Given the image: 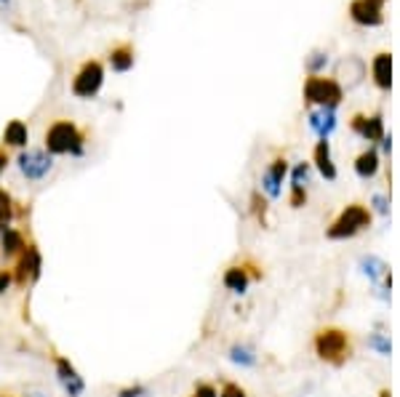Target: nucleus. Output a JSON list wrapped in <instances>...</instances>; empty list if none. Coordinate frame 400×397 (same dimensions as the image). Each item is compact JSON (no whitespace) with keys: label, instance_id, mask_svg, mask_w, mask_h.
Here are the masks:
<instances>
[{"label":"nucleus","instance_id":"nucleus-1","mask_svg":"<svg viewBox=\"0 0 400 397\" xmlns=\"http://www.w3.org/2000/svg\"><path fill=\"white\" fill-rule=\"evenodd\" d=\"M86 142L88 136L80 128L75 120L59 118L53 120L51 126L46 128V136H43V149L48 155H72V158H80L86 152Z\"/></svg>","mask_w":400,"mask_h":397},{"label":"nucleus","instance_id":"nucleus-2","mask_svg":"<svg viewBox=\"0 0 400 397\" xmlns=\"http://www.w3.org/2000/svg\"><path fill=\"white\" fill-rule=\"evenodd\" d=\"M312 346H315V355L328 365H345L347 360L352 358V339H349V333L336 325L320 328L312 339Z\"/></svg>","mask_w":400,"mask_h":397},{"label":"nucleus","instance_id":"nucleus-3","mask_svg":"<svg viewBox=\"0 0 400 397\" xmlns=\"http://www.w3.org/2000/svg\"><path fill=\"white\" fill-rule=\"evenodd\" d=\"M366 227H371V211H368L366 206H360V203H349L345 211L333 219L331 227L326 229V238L328 240L355 238Z\"/></svg>","mask_w":400,"mask_h":397},{"label":"nucleus","instance_id":"nucleus-4","mask_svg":"<svg viewBox=\"0 0 400 397\" xmlns=\"http://www.w3.org/2000/svg\"><path fill=\"white\" fill-rule=\"evenodd\" d=\"M40 272H43V256H40V248L27 240V248L19 256L11 267V278L16 288H29L40 280Z\"/></svg>","mask_w":400,"mask_h":397},{"label":"nucleus","instance_id":"nucleus-5","mask_svg":"<svg viewBox=\"0 0 400 397\" xmlns=\"http://www.w3.org/2000/svg\"><path fill=\"white\" fill-rule=\"evenodd\" d=\"M345 99V91L342 86L333 78H323V75H309L305 80V102L307 105H320L326 109H333V107L342 105Z\"/></svg>","mask_w":400,"mask_h":397},{"label":"nucleus","instance_id":"nucleus-6","mask_svg":"<svg viewBox=\"0 0 400 397\" xmlns=\"http://www.w3.org/2000/svg\"><path fill=\"white\" fill-rule=\"evenodd\" d=\"M102 86H105V67H102V62H96V59L83 62L80 69L75 72V78H72V93L78 99H93L96 93L102 91Z\"/></svg>","mask_w":400,"mask_h":397},{"label":"nucleus","instance_id":"nucleus-7","mask_svg":"<svg viewBox=\"0 0 400 397\" xmlns=\"http://www.w3.org/2000/svg\"><path fill=\"white\" fill-rule=\"evenodd\" d=\"M51 363H53V373H56V382L59 386L65 389L67 397H83L86 392V379L80 376V371L75 368V363L65 355H59V352H53L51 355Z\"/></svg>","mask_w":400,"mask_h":397},{"label":"nucleus","instance_id":"nucleus-8","mask_svg":"<svg viewBox=\"0 0 400 397\" xmlns=\"http://www.w3.org/2000/svg\"><path fill=\"white\" fill-rule=\"evenodd\" d=\"M16 166L27 182H43L53 168V158L46 149H22V155L16 158Z\"/></svg>","mask_w":400,"mask_h":397},{"label":"nucleus","instance_id":"nucleus-9","mask_svg":"<svg viewBox=\"0 0 400 397\" xmlns=\"http://www.w3.org/2000/svg\"><path fill=\"white\" fill-rule=\"evenodd\" d=\"M387 0H352L349 3V16L363 27H379L385 22L382 6Z\"/></svg>","mask_w":400,"mask_h":397},{"label":"nucleus","instance_id":"nucleus-10","mask_svg":"<svg viewBox=\"0 0 400 397\" xmlns=\"http://www.w3.org/2000/svg\"><path fill=\"white\" fill-rule=\"evenodd\" d=\"M349 126H352V131L360 133V136H363V139H368V142H382V139H385V120H382L379 112L371 115V118H366V115H355Z\"/></svg>","mask_w":400,"mask_h":397},{"label":"nucleus","instance_id":"nucleus-11","mask_svg":"<svg viewBox=\"0 0 400 397\" xmlns=\"http://www.w3.org/2000/svg\"><path fill=\"white\" fill-rule=\"evenodd\" d=\"M25 248H27V238L19 227H8V229L0 232V256L16 259Z\"/></svg>","mask_w":400,"mask_h":397},{"label":"nucleus","instance_id":"nucleus-12","mask_svg":"<svg viewBox=\"0 0 400 397\" xmlns=\"http://www.w3.org/2000/svg\"><path fill=\"white\" fill-rule=\"evenodd\" d=\"M286 173H288V163H286V158L272 160L269 171H267L265 179H262V184H265V189H267V195H269V198H278V195H280V184H283Z\"/></svg>","mask_w":400,"mask_h":397},{"label":"nucleus","instance_id":"nucleus-13","mask_svg":"<svg viewBox=\"0 0 400 397\" xmlns=\"http://www.w3.org/2000/svg\"><path fill=\"white\" fill-rule=\"evenodd\" d=\"M222 283H225L227 291H232V293H246L248 283H251V275H248V269H246V267H243V262H240V264L227 267Z\"/></svg>","mask_w":400,"mask_h":397},{"label":"nucleus","instance_id":"nucleus-14","mask_svg":"<svg viewBox=\"0 0 400 397\" xmlns=\"http://www.w3.org/2000/svg\"><path fill=\"white\" fill-rule=\"evenodd\" d=\"M371 69H373L376 86H379L382 91H389V86H392V56H389V53H376Z\"/></svg>","mask_w":400,"mask_h":397},{"label":"nucleus","instance_id":"nucleus-15","mask_svg":"<svg viewBox=\"0 0 400 397\" xmlns=\"http://www.w3.org/2000/svg\"><path fill=\"white\" fill-rule=\"evenodd\" d=\"M312 158H315L318 171L323 173L328 182H333V179H336V166H333V160H331V147H328V139H320L318 144H315Z\"/></svg>","mask_w":400,"mask_h":397},{"label":"nucleus","instance_id":"nucleus-16","mask_svg":"<svg viewBox=\"0 0 400 397\" xmlns=\"http://www.w3.org/2000/svg\"><path fill=\"white\" fill-rule=\"evenodd\" d=\"M133 62H136V53H133L131 43H120V46H115L109 51V67L115 72H128L133 67Z\"/></svg>","mask_w":400,"mask_h":397},{"label":"nucleus","instance_id":"nucleus-17","mask_svg":"<svg viewBox=\"0 0 400 397\" xmlns=\"http://www.w3.org/2000/svg\"><path fill=\"white\" fill-rule=\"evenodd\" d=\"M29 142V131L22 120H11L6 128H3V147H16V149H25Z\"/></svg>","mask_w":400,"mask_h":397},{"label":"nucleus","instance_id":"nucleus-18","mask_svg":"<svg viewBox=\"0 0 400 397\" xmlns=\"http://www.w3.org/2000/svg\"><path fill=\"white\" fill-rule=\"evenodd\" d=\"M355 171H358L360 179H371L373 173L379 171V155H376V149L360 152L358 160H355Z\"/></svg>","mask_w":400,"mask_h":397},{"label":"nucleus","instance_id":"nucleus-19","mask_svg":"<svg viewBox=\"0 0 400 397\" xmlns=\"http://www.w3.org/2000/svg\"><path fill=\"white\" fill-rule=\"evenodd\" d=\"M229 360H232L235 365H243V368H251V365H256V355H253L251 346H246V344L229 346Z\"/></svg>","mask_w":400,"mask_h":397},{"label":"nucleus","instance_id":"nucleus-20","mask_svg":"<svg viewBox=\"0 0 400 397\" xmlns=\"http://www.w3.org/2000/svg\"><path fill=\"white\" fill-rule=\"evenodd\" d=\"M11 222H13V198L6 189H0V232L8 229Z\"/></svg>","mask_w":400,"mask_h":397},{"label":"nucleus","instance_id":"nucleus-21","mask_svg":"<svg viewBox=\"0 0 400 397\" xmlns=\"http://www.w3.org/2000/svg\"><path fill=\"white\" fill-rule=\"evenodd\" d=\"M251 211L256 216V222L265 227L267 224V200L262 198V192H253L251 195Z\"/></svg>","mask_w":400,"mask_h":397},{"label":"nucleus","instance_id":"nucleus-22","mask_svg":"<svg viewBox=\"0 0 400 397\" xmlns=\"http://www.w3.org/2000/svg\"><path fill=\"white\" fill-rule=\"evenodd\" d=\"M363 267H366L363 272H366L368 278H373V280L379 278V275H382V272H385V269H387L385 262H379V259H373V256H368V259H363Z\"/></svg>","mask_w":400,"mask_h":397},{"label":"nucleus","instance_id":"nucleus-23","mask_svg":"<svg viewBox=\"0 0 400 397\" xmlns=\"http://www.w3.org/2000/svg\"><path fill=\"white\" fill-rule=\"evenodd\" d=\"M115 397H149V386L147 384H128L120 386Z\"/></svg>","mask_w":400,"mask_h":397},{"label":"nucleus","instance_id":"nucleus-24","mask_svg":"<svg viewBox=\"0 0 400 397\" xmlns=\"http://www.w3.org/2000/svg\"><path fill=\"white\" fill-rule=\"evenodd\" d=\"M305 203H307L305 184H291V206H293V208H302Z\"/></svg>","mask_w":400,"mask_h":397},{"label":"nucleus","instance_id":"nucleus-25","mask_svg":"<svg viewBox=\"0 0 400 397\" xmlns=\"http://www.w3.org/2000/svg\"><path fill=\"white\" fill-rule=\"evenodd\" d=\"M189 397H219V392H216V386L208 384V382H198Z\"/></svg>","mask_w":400,"mask_h":397},{"label":"nucleus","instance_id":"nucleus-26","mask_svg":"<svg viewBox=\"0 0 400 397\" xmlns=\"http://www.w3.org/2000/svg\"><path fill=\"white\" fill-rule=\"evenodd\" d=\"M219 397H248V395H246V389H243L240 384H235V382H225Z\"/></svg>","mask_w":400,"mask_h":397},{"label":"nucleus","instance_id":"nucleus-27","mask_svg":"<svg viewBox=\"0 0 400 397\" xmlns=\"http://www.w3.org/2000/svg\"><path fill=\"white\" fill-rule=\"evenodd\" d=\"M368 344H371L373 349H379L382 355H389V349H392V344L387 342L385 336H371V339H368Z\"/></svg>","mask_w":400,"mask_h":397},{"label":"nucleus","instance_id":"nucleus-28","mask_svg":"<svg viewBox=\"0 0 400 397\" xmlns=\"http://www.w3.org/2000/svg\"><path fill=\"white\" fill-rule=\"evenodd\" d=\"M307 173H309V166H307V163H299V166L293 168V184L307 182Z\"/></svg>","mask_w":400,"mask_h":397},{"label":"nucleus","instance_id":"nucleus-29","mask_svg":"<svg viewBox=\"0 0 400 397\" xmlns=\"http://www.w3.org/2000/svg\"><path fill=\"white\" fill-rule=\"evenodd\" d=\"M13 285V278H11V269H0V296L8 291Z\"/></svg>","mask_w":400,"mask_h":397},{"label":"nucleus","instance_id":"nucleus-30","mask_svg":"<svg viewBox=\"0 0 400 397\" xmlns=\"http://www.w3.org/2000/svg\"><path fill=\"white\" fill-rule=\"evenodd\" d=\"M6 168H8V149L0 144V176L6 173Z\"/></svg>","mask_w":400,"mask_h":397},{"label":"nucleus","instance_id":"nucleus-31","mask_svg":"<svg viewBox=\"0 0 400 397\" xmlns=\"http://www.w3.org/2000/svg\"><path fill=\"white\" fill-rule=\"evenodd\" d=\"M373 203H376V208H379V211H387V206H385V198H373Z\"/></svg>","mask_w":400,"mask_h":397},{"label":"nucleus","instance_id":"nucleus-32","mask_svg":"<svg viewBox=\"0 0 400 397\" xmlns=\"http://www.w3.org/2000/svg\"><path fill=\"white\" fill-rule=\"evenodd\" d=\"M379 397H392V395H389V389H382V392H379Z\"/></svg>","mask_w":400,"mask_h":397},{"label":"nucleus","instance_id":"nucleus-33","mask_svg":"<svg viewBox=\"0 0 400 397\" xmlns=\"http://www.w3.org/2000/svg\"><path fill=\"white\" fill-rule=\"evenodd\" d=\"M0 3H8V0H0Z\"/></svg>","mask_w":400,"mask_h":397},{"label":"nucleus","instance_id":"nucleus-34","mask_svg":"<svg viewBox=\"0 0 400 397\" xmlns=\"http://www.w3.org/2000/svg\"><path fill=\"white\" fill-rule=\"evenodd\" d=\"M6 397H13V395H6Z\"/></svg>","mask_w":400,"mask_h":397}]
</instances>
